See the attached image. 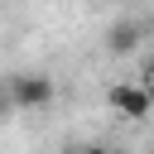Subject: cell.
<instances>
[{"label": "cell", "instance_id": "obj_6", "mask_svg": "<svg viewBox=\"0 0 154 154\" xmlns=\"http://www.w3.org/2000/svg\"><path fill=\"white\" fill-rule=\"evenodd\" d=\"M144 87H154V58L144 63Z\"/></svg>", "mask_w": 154, "mask_h": 154}, {"label": "cell", "instance_id": "obj_5", "mask_svg": "<svg viewBox=\"0 0 154 154\" xmlns=\"http://www.w3.org/2000/svg\"><path fill=\"white\" fill-rule=\"evenodd\" d=\"M67 154H111L106 144H77V149H67Z\"/></svg>", "mask_w": 154, "mask_h": 154}, {"label": "cell", "instance_id": "obj_2", "mask_svg": "<svg viewBox=\"0 0 154 154\" xmlns=\"http://www.w3.org/2000/svg\"><path fill=\"white\" fill-rule=\"evenodd\" d=\"M106 101H111L116 116H125V120H144V116L154 111V87H144V82H116V87L106 91Z\"/></svg>", "mask_w": 154, "mask_h": 154}, {"label": "cell", "instance_id": "obj_3", "mask_svg": "<svg viewBox=\"0 0 154 154\" xmlns=\"http://www.w3.org/2000/svg\"><path fill=\"white\" fill-rule=\"evenodd\" d=\"M106 48L111 53H135L140 48V24H111L106 29Z\"/></svg>", "mask_w": 154, "mask_h": 154}, {"label": "cell", "instance_id": "obj_7", "mask_svg": "<svg viewBox=\"0 0 154 154\" xmlns=\"http://www.w3.org/2000/svg\"><path fill=\"white\" fill-rule=\"evenodd\" d=\"M111 154H125V149H111Z\"/></svg>", "mask_w": 154, "mask_h": 154}, {"label": "cell", "instance_id": "obj_8", "mask_svg": "<svg viewBox=\"0 0 154 154\" xmlns=\"http://www.w3.org/2000/svg\"><path fill=\"white\" fill-rule=\"evenodd\" d=\"M149 154H154V144H149Z\"/></svg>", "mask_w": 154, "mask_h": 154}, {"label": "cell", "instance_id": "obj_1", "mask_svg": "<svg viewBox=\"0 0 154 154\" xmlns=\"http://www.w3.org/2000/svg\"><path fill=\"white\" fill-rule=\"evenodd\" d=\"M10 96H14V111H48L58 87L48 72H14L10 77Z\"/></svg>", "mask_w": 154, "mask_h": 154}, {"label": "cell", "instance_id": "obj_4", "mask_svg": "<svg viewBox=\"0 0 154 154\" xmlns=\"http://www.w3.org/2000/svg\"><path fill=\"white\" fill-rule=\"evenodd\" d=\"M14 116V96H10V77H0V120Z\"/></svg>", "mask_w": 154, "mask_h": 154}]
</instances>
